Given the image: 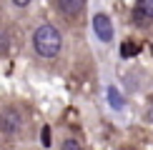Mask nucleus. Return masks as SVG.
I'll use <instances>...</instances> for the list:
<instances>
[{
	"label": "nucleus",
	"mask_w": 153,
	"mask_h": 150,
	"mask_svg": "<svg viewBox=\"0 0 153 150\" xmlns=\"http://www.w3.org/2000/svg\"><path fill=\"white\" fill-rule=\"evenodd\" d=\"M43 145H45V148L50 145V130L48 128H43Z\"/></svg>",
	"instance_id": "obj_10"
},
{
	"label": "nucleus",
	"mask_w": 153,
	"mask_h": 150,
	"mask_svg": "<svg viewBox=\"0 0 153 150\" xmlns=\"http://www.w3.org/2000/svg\"><path fill=\"white\" fill-rule=\"evenodd\" d=\"M13 3H15V5H18V8H25V5H28V3H30V0H13Z\"/></svg>",
	"instance_id": "obj_11"
},
{
	"label": "nucleus",
	"mask_w": 153,
	"mask_h": 150,
	"mask_svg": "<svg viewBox=\"0 0 153 150\" xmlns=\"http://www.w3.org/2000/svg\"><path fill=\"white\" fill-rule=\"evenodd\" d=\"M10 50V38H8V33H5L3 28H0V55H5Z\"/></svg>",
	"instance_id": "obj_7"
},
{
	"label": "nucleus",
	"mask_w": 153,
	"mask_h": 150,
	"mask_svg": "<svg viewBox=\"0 0 153 150\" xmlns=\"http://www.w3.org/2000/svg\"><path fill=\"white\" fill-rule=\"evenodd\" d=\"M93 30L98 35V40H103V43L113 40V23H111V18L105 12H95L93 15Z\"/></svg>",
	"instance_id": "obj_3"
},
{
	"label": "nucleus",
	"mask_w": 153,
	"mask_h": 150,
	"mask_svg": "<svg viewBox=\"0 0 153 150\" xmlns=\"http://www.w3.org/2000/svg\"><path fill=\"white\" fill-rule=\"evenodd\" d=\"M33 50L40 58H55V55L63 50V35H60V30L55 28V25H38L35 28V33H33Z\"/></svg>",
	"instance_id": "obj_1"
},
{
	"label": "nucleus",
	"mask_w": 153,
	"mask_h": 150,
	"mask_svg": "<svg viewBox=\"0 0 153 150\" xmlns=\"http://www.w3.org/2000/svg\"><path fill=\"white\" fill-rule=\"evenodd\" d=\"M85 5L88 0H58V10L68 18H78L85 12Z\"/></svg>",
	"instance_id": "obj_4"
},
{
	"label": "nucleus",
	"mask_w": 153,
	"mask_h": 150,
	"mask_svg": "<svg viewBox=\"0 0 153 150\" xmlns=\"http://www.w3.org/2000/svg\"><path fill=\"white\" fill-rule=\"evenodd\" d=\"M60 150H83V148H80V143H78V140H73V138H68V140H63Z\"/></svg>",
	"instance_id": "obj_8"
},
{
	"label": "nucleus",
	"mask_w": 153,
	"mask_h": 150,
	"mask_svg": "<svg viewBox=\"0 0 153 150\" xmlns=\"http://www.w3.org/2000/svg\"><path fill=\"white\" fill-rule=\"evenodd\" d=\"M23 112L18 110V108H5L3 112H0V130H3L5 135H15V133H20V128H23Z\"/></svg>",
	"instance_id": "obj_2"
},
{
	"label": "nucleus",
	"mask_w": 153,
	"mask_h": 150,
	"mask_svg": "<svg viewBox=\"0 0 153 150\" xmlns=\"http://www.w3.org/2000/svg\"><path fill=\"white\" fill-rule=\"evenodd\" d=\"M138 5H141L143 10H148L151 15H153V0H138Z\"/></svg>",
	"instance_id": "obj_9"
},
{
	"label": "nucleus",
	"mask_w": 153,
	"mask_h": 150,
	"mask_svg": "<svg viewBox=\"0 0 153 150\" xmlns=\"http://www.w3.org/2000/svg\"><path fill=\"white\" fill-rule=\"evenodd\" d=\"M138 53V45L136 43H123V45H120V55H123V58H131V55H136Z\"/></svg>",
	"instance_id": "obj_6"
},
{
	"label": "nucleus",
	"mask_w": 153,
	"mask_h": 150,
	"mask_svg": "<svg viewBox=\"0 0 153 150\" xmlns=\"http://www.w3.org/2000/svg\"><path fill=\"white\" fill-rule=\"evenodd\" d=\"M133 23H136L138 28H148V25L153 23V15L138 5V8H133Z\"/></svg>",
	"instance_id": "obj_5"
}]
</instances>
